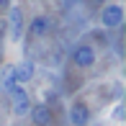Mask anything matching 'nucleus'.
Instances as JSON below:
<instances>
[{
  "label": "nucleus",
  "mask_w": 126,
  "mask_h": 126,
  "mask_svg": "<svg viewBox=\"0 0 126 126\" xmlns=\"http://www.w3.org/2000/svg\"><path fill=\"white\" fill-rule=\"evenodd\" d=\"M28 31H31V36H44L49 31V18L47 16H36L31 21V26H28Z\"/></svg>",
  "instance_id": "obj_7"
},
{
  "label": "nucleus",
  "mask_w": 126,
  "mask_h": 126,
  "mask_svg": "<svg viewBox=\"0 0 126 126\" xmlns=\"http://www.w3.org/2000/svg\"><path fill=\"white\" fill-rule=\"evenodd\" d=\"M70 121H72V126H88V121H90V108L85 106L82 100H75V103H72Z\"/></svg>",
  "instance_id": "obj_4"
},
{
  "label": "nucleus",
  "mask_w": 126,
  "mask_h": 126,
  "mask_svg": "<svg viewBox=\"0 0 126 126\" xmlns=\"http://www.w3.org/2000/svg\"><path fill=\"white\" fill-rule=\"evenodd\" d=\"M116 118H124V106H116Z\"/></svg>",
  "instance_id": "obj_10"
},
{
  "label": "nucleus",
  "mask_w": 126,
  "mask_h": 126,
  "mask_svg": "<svg viewBox=\"0 0 126 126\" xmlns=\"http://www.w3.org/2000/svg\"><path fill=\"white\" fill-rule=\"evenodd\" d=\"M10 5V0H0V8H8Z\"/></svg>",
  "instance_id": "obj_11"
},
{
  "label": "nucleus",
  "mask_w": 126,
  "mask_h": 126,
  "mask_svg": "<svg viewBox=\"0 0 126 126\" xmlns=\"http://www.w3.org/2000/svg\"><path fill=\"white\" fill-rule=\"evenodd\" d=\"M8 95H10V106H13L16 116H28L31 100H28V93L23 90V85H13V88L8 90Z\"/></svg>",
  "instance_id": "obj_1"
},
{
  "label": "nucleus",
  "mask_w": 126,
  "mask_h": 126,
  "mask_svg": "<svg viewBox=\"0 0 126 126\" xmlns=\"http://www.w3.org/2000/svg\"><path fill=\"white\" fill-rule=\"evenodd\" d=\"M31 77H33V62L31 59H23V62H18V64H13V80H16V85H26Z\"/></svg>",
  "instance_id": "obj_6"
},
{
  "label": "nucleus",
  "mask_w": 126,
  "mask_h": 126,
  "mask_svg": "<svg viewBox=\"0 0 126 126\" xmlns=\"http://www.w3.org/2000/svg\"><path fill=\"white\" fill-rule=\"evenodd\" d=\"M95 3H106V0H95Z\"/></svg>",
  "instance_id": "obj_12"
},
{
  "label": "nucleus",
  "mask_w": 126,
  "mask_h": 126,
  "mask_svg": "<svg viewBox=\"0 0 126 126\" xmlns=\"http://www.w3.org/2000/svg\"><path fill=\"white\" fill-rule=\"evenodd\" d=\"M100 21H103L106 28H118L124 23V8L121 5H106L103 13H100Z\"/></svg>",
  "instance_id": "obj_3"
},
{
  "label": "nucleus",
  "mask_w": 126,
  "mask_h": 126,
  "mask_svg": "<svg viewBox=\"0 0 126 126\" xmlns=\"http://www.w3.org/2000/svg\"><path fill=\"white\" fill-rule=\"evenodd\" d=\"M10 23H13V39H21L23 18H21V10H18V8H10Z\"/></svg>",
  "instance_id": "obj_9"
},
{
  "label": "nucleus",
  "mask_w": 126,
  "mask_h": 126,
  "mask_svg": "<svg viewBox=\"0 0 126 126\" xmlns=\"http://www.w3.org/2000/svg\"><path fill=\"white\" fill-rule=\"evenodd\" d=\"M72 62L77 67H93L95 64V49L90 44H77L75 51H72Z\"/></svg>",
  "instance_id": "obj_2"
},
{
  "label": "nucleus",
  "mask_w": 126,
  "mask_h": 126,
  "mask_svg": "<svg viewBox=\"0 0 126 126\" xmlns=\"http://www.w3.org/2000/svg\"><path fill=\"white\" fill-rule=\"evenodd\" d=\"M28 116H31V124L33 126H49L51 124V108L44 106V103H39V106H31Z\"/></svg>",
  "instance_id": "obj_5"
},
{
  "label": "nucleus",
  "mask_w": 126,
  "mask_h": 126,
  "mask_svg": "<svg viewBox=\"0 0 126 126\" xmlns=\"http://www.w3.org/2000/svg\"><path fill=\"white\" fill-rule=\"evenodd\" d=\"M13 85H16V80H13V64H5L3 72H0V90H3V93H8Z\"/></svg>",
  "instance_id": "obj_8"
}]
</instances>
